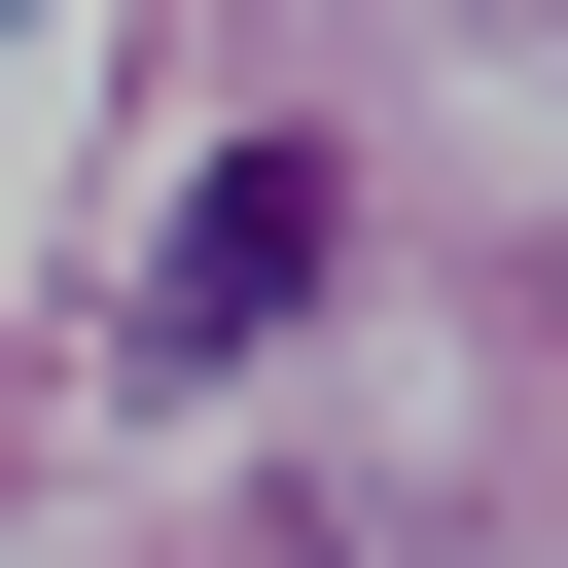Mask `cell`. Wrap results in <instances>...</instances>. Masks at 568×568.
<instances>
[{
  "instance_id": "1",
  "label": "cell",
  "mask_w": 568,
  "mask_h": 568,
  "mask_svg": "<svg viewBox=\"0 0 568 568\" xmlns=\"http://www.w3.org/2000/svg\"><path fill=\"white\" fill-rule=\"evenodd\" d=\"M320 248H355V178H320V142H213L178 248H142V390H248V355L320 320Z\"/></svg>"
}]
</instances>
